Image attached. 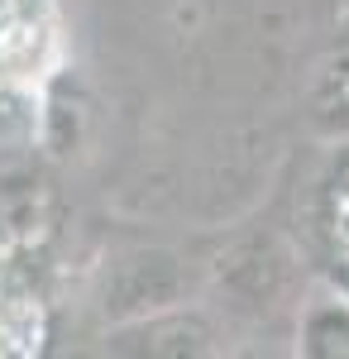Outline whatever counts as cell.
I'll list each match as a JSON object with an SVG mask.
<instances>
[{"label":"cell","mask_w":349,"mask_h":359,"mask_svg":"<svg viewBox=\"0 0 349 359\" xmlns=\"http://www.w3.org/2000/svg\"><path fill=\"white\" fill-rule=\"evenodd\" d=\"M287 264H292V259L273 245V240H254V245H244L230 264L220 259V278H225L240 297H249V302L264 306V302H273V297L282 292V283L292 278Z\"/></svg>","instance_id":"obj_5"},{"label":"cell","mask_w":349,"mask_h":359,"mask_svg":"<svg viewBox=\"0 0 349 359\" xmlns=\"http://www.w3.org/2000/svg\"><path fill=\"white\" fill-rule=\"evenodd\" d=\"M191 287H196V278L172 249H135L110 269L101 306L115 326H125V321H144V316H158L172 306H187Z\"/></svg>","instance_id":"obj_1"},{"label":"cell","mask_w":349,"mask_h":359,"mask_svg":"<svg viewBox=\"0 0 349 359\" xmlns=\"http://www.w3.org/2000/svg\"><path fill=\"white\" fill-rule=\"evenodd\" d=\"M335 245H340V254H345V264H349V192L335 201Z\"/></svg>","instance_id":"obj_8"},{"label":"cell","mask_w":349,"mask_h":359,"mask_svg":"<svg viewBox=\"0 0 349 359\" xmlns=\"http://www.w3.org/2000/svg\"><path fill=\"white\" fill-rule=\"evenodd\" d=\"M57 72V29L39 10L0 15V82L10 91H34Z\"/></svg>","instance_id":"obj_2"},{"label":"cell","mask_w":349,"mask_h":359,"mask_svg":"<svg viewBox=\"0 0 349 359\" xmlns=\"http://www.w3.org/2000/svg\"><path fill=\"white\" fill-rule=\"evenodd\" d=\"M211 326L201 316H191L182 306L158 311V316H144V321H125L120 331L110 335V350L115 355H206L211 350Z\"/></svg>","instance_id":"obj_3"},{"label":"cell","mask_w":349,"mask_h":359,"mask_svg":"<svg viewBox=\"0 0 349 359\" xmlns=\"http://www.w3.org/2000/svg\"><path fill=\"white\" fill-rule=\"evenodd\" d=\"M301 350L311 359H349V302L321 297L301 316Z\"/></svg>","instance_id":"obj_6"},{"label":"cell","mask_w":349,"mask_h":359,"mask_svg":"<svg viewBox=\"0 0 349 359\" xmlns=\"http://www.w3.org/2000/svg\"><path fill=\"white\" fill-rule=\"evenodd\" d=\"M330 82V96H325V111L340 115V125H349V57H340V67L325 77Z\"/></svg>","instance_id":"obj_7"},{"label":"cell","mask_w":349,"mask_h":359,"mask_svg":"<svg viewBox=\"0 0 349 359\" xmlns=\"http://www.w3.org/2000/svg\"><path fill=\"white\" fill-rule=\"evenodd\" d=\"M48 211H53V192L34 168H10L0 172V230L10 240H39L48 230Z\"/></svg>","instance_id":"obj_4"}]
</instances>
